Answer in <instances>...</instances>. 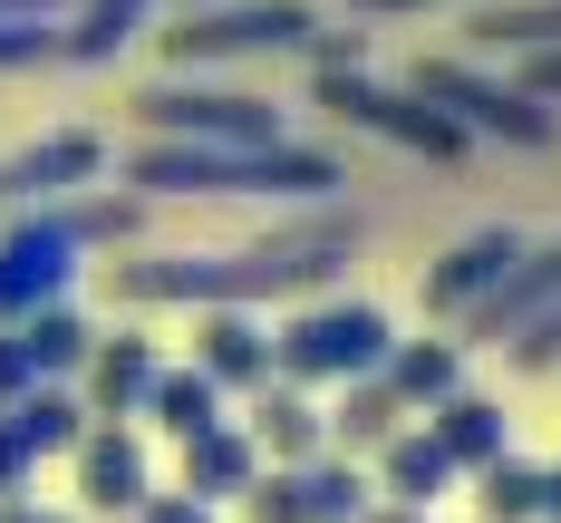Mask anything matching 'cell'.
<instances>
[{
  "label": "cell",
  "mask_w": 561,
  "mask_h": 523,
  "mask_svg": "<svg viewBox=\"0 0 561 523\" xmlns=\"http://www.w3.org/2000/svg\"><path fill=\"white\" fill-rule=\"evenodd\" d=\"M348 242L358 224H320L300 232H272V242H242V252H146V262H116V291L126 300H252V310H272V300H300V291H320L348 262Z\"/></svg>",
  "instance_id": "cell-1"
},
{
  "label": "cell",
  "mask_w": 561,
  "mask_h": 523,
  "mask_svg": "<svg viewBox=\"0 0 561 523\" xmlns=\"http://www.w3.org/2000/svg\"><path fill=\"white\" fill-rule=\"evenodd\" d=\"M126 184L156 204V194H272V204H320V194H339L348 174H339V156H320V146H290V136H272V146H184V136H156V146H136L126 156Z\"/></svg>",
  "instance_id": "cell-2"
},
{
  "label": "cell",
  "mask_w": 561,
  "mask_h": 523,
  "mask_svg": "<svg viewBox=\"0 0 561 523\" xmlns=\"http://www.w3.org/2000/svg\"><path fill=\"white\" fill-rule=\"evenodd\" d=\"M397 320L378 300H310V310H290L272 330V378L290 388H339V378H368L378 359H388Z\"/></svg>",
  "instance_id": "cell-3"
},
{
  "label": "cell",
  "mask_w": 561,
  "mask_h": 523,
  "mask_svg": "<svg viewBox=\"0 0 561 523\" xmlns=\"http://www.w3.org/2000/svg\"><path fill=\"white\" fill-rule=\"evenodd\" d=\"M320 20L300 0H194L165 30V49L184 68H214V58H310Z\"/></svg>",
  "instance_id": "cell-4"
},
{
  "label": "cell",
  "mask_w": 561,
  "mask_h": 523,
  "mask_svg": "<svg viewBox=\"0 0 561 523\" xmlns=\"http://www.w3.org/2000/svg\"><path fill=\"white\" fill-rule=\"evenodd\" d=\"M416 98H436V107L465 126V136H513V146H552V107L523 88V78H494V68H474V58H426L416 78H407Z\"/></svg>",
  "instance_id": "cell-5"
},
{
  "label": "cell",
  "mask_w": 561,
  "mask_h": 523,
  "mask_svg": "<svg viewBox=\"0 0 561 523\" xmlns=\"http://www.w3.org/2000/svg\"><path fill=\"white\" fill-rule=\"evenodd\" d=\"M78 272H88V242L58 224V204H10V224H0V330L39 300H68Z\"/></svg>",
  "instance_id": "cell-6"
},
{
  "label": "cell",
  "mask_w": 561,
  "mask_h": 523,
  "mask_svg": "<svg viewBox=\"0 0 561 523\" xmlns=\"http://www.w3.org/2000/svg\"><path fill=\"white\" fill-rule=\"evenodd\" d=\"M320 107H339L348 126L388 136V146H407V156H465V126H455L436 98H416V88H378L358 58H330V68H320Z\"/></svg>",
  "instance_id": "cell-7"
},
{
  "label": "cell",
  "mask_w": 561,
  "mask_h": 523,
  "mask_svg": "<svg viewBox=\"0 0 561 523\" xmlns=\"http://www.w3.org/2000/svg\"><path fill=\"white\" fill-rule=\"evenodd\" d=\"M136 116L156 126V136H184V146H272V136H290V116L272 107V98H252V88H146L136 98Z\"/></svg>",
  "instance_id": "cell-8"
},
{
  "label": "cell",
  "mask_w": 561,
  "mask_h": 523,
  "mask_svg": "<svg viewBox=\"0 0 561 523\" xmlns=\"http://www.w3.org/2000/svg\"><path fill=\"white\" fill-rule=\"evenodd\" d=\"M78 494H88V514H136L146 504V485H156V456H146V436H136V417H88L78 427Z\"/></svg>",
  "instance_id": "cell-9"
},
{
  "label": "cell",
  "mask_w": 561,
  "mask_h": 523,
  "mask_svg": "<svg viewBox=\"0 0 561 523\" xmlns=\"http://www.w3.org/2000/svg\"><path fill=\"white\" fill-rule=\"evenodd\" d=\"M194 368L224 388V398H252L272 378V320L252 300H204L194 310Z\"/></svg>",
  "instance_id": "cell-10"
},
{
  "label": "cell",
  "mask_w": 561,
  "mask_h": 523,
  "mask_svg": "<svg viewBox=\"0 0 561 523\" xmlns=\"http://www.w3.org/2000/svg\"><path fill=\"white\" fill-rule=\"evenodd\" d=\"M98 174H107V146L88 126H68V136H39V146H20L0 166V204H58V194H78Z\"/></svg>",
  "instance_id": "cell-11"
},
{
  "label": "cell",
  "mask_w": 561,
  "mask_h": 523,
  "mask_svg": "<svg viewBox=\"0 0 561 523\" xmlns=\"http://www.w3.org/2000/svg\"><path fill=\"white\" fill-rule=\"evenodd\" d=\"M552 300H561V242H542V252L523 242V252H513V272L484 291L465 320H474V340H494V349H504V340H523V330H533Z\"/></svg>",
  "instance_id": "cell-12"
},
{
  "label": "cell",
  "mask_w": 561,
  "mask_h": 523,
  "mask_svg": "<svg viewBox=\"0 0 561 523\" xmlns=\"http://www.w3.org/2000/svg\"><path fill=\"white\" fill-rule=\"evenodd\" d=\"M156 340L146 330H107V340H88V359H78V398H88V417H146V388H156Z\"/></svg>",
  "instance_id": "cell-13"
},
{
  "label": "cell",
  "mask_w": 561,
  "mask_h": 523,
  "mask_svg": "<svg viewBox=\"0 0 561 523\" xmlns=\"http://www.w3.org/2000/svg\"><path fill=\"white\" fill-rule=\"evenodd\" d=\"M513 252H523V232H513V224H484V232H465V242H455L446 262L426 272V310L465 320V310H474V300H484V291H494V282L513 272Z\"/></svg>",
  "instance_id": "cell-14"
},
{
  "label": "cell",
  "mask_w": 561,
  "mask_h": 523,
  "mask_svg": "<svg viewBox=\"0 0 561 523\" xmlns=\"http://www.w3.org/2000/svg\"><path fill=\"white\" fill-rule=\"evenodd\" d=\"M252 446H262V465H310L330 446V407H310V388H290V378H262L252 388Z\"/></svg>",
  "instance_id": "cell-15"
},
{
  "label": "cell",
  "mask_w": 561,
  "mask_h": 523,
  "mask_svg": "<svg viewBox=\"0 0 561 523\" xmlns=\"http://www.w3.org/2000/svg\"><path fill=\"white\" fill-rule=\"evenodd\" d=\"M378 494H388V504H416V514H436V504L455 494L446 436H436V427H397L388 446H378Z\"/></svg>",
  "instance_id": "cell-16"
},
{
  "label": "cell",
  "mask_w": 561,
  "mask_h": 523,
  "mask_svg": "<svg viewBox=\"0 0 561 523\" xmlns=\"http://www.w3.org/2000/svg\"><path fill=\"white\" fill-rule=\"evenodd\" d=\"M252 475H262V446H252V427L214 417L204 436H184V494H204V504H232Z\"/></svg>",
  "instance_id": "cell-17"
},
{
  "label": "cell",
  "mask_w": 561,
  "mask_h": 523,
  "mask_svg": "<svg viewBox=\"0 0 561 523\" xmlns=\"http://www.w3.org/2000/svg\"><path fill=\"white\" fill-rule=\"evenodd\" d=\"M397 427H407V398H397L378 368H368V378H339V407H330V446L339 456H378Z\"/></svg>",
  "instance_id": "cell-18"
},
{
  "label": "cell",
  "mask_w": 561,
  "mask_h": 523,
  "mask_svg": "<svg viewBox=\"0 0 561 523\" xmlns=\"http://www.w3.org/2000/svg\"><path fill=\"white\" fill-rule=\"evenodd\" d=\"M426 427L446 436V456H455V475H474V465H494L513 446V417L494 398H474V388H455V398H436L426 407Z\"/></svg>",
  "instance_id": "cell-19"
},
{
  "label": "cell",
  "mask_w": 561,
  "mask_h": 523,
  "mask_svg": "<svg viewBox=\"0 0 561 523\" xmlns=\"http://www.w3.org/2000/svg\"><path fill=\"white\" fill-rule=\"evenodd\" d=\"M378 378H388L397 398H407V417H416V407H436V398L465 388V340H388Z\"/></svg>",
  "instance_id": "cell-20"
},
{
  "label": "cell",
  "mask_w": 561,
  "mask_h": 523,
  "mask_svg": "<svg viewBox=\"0 0 561 523\" xmlns=\"http://www.w3.org/2000/svg\"><path fill=\"white\" fill-rule=\"evenodd\" d=\"M10 340H20V359H30V378H78V359H88L98 330H88L68 300H39V310L10 320Z\"/></svg>",
  "instance_id": "cell-21"
},
{
  "label": "cell",
  "mask_w": 561,
  "mask_h": 523,
  "mask_svg": "<svg viewBox=\"0 0 561 523\" xmlns=\"http://www.w3.org/2000/svg\"><path fill=\"white\" fill-rule=\"evenodd\" d=\"M0 417L20 427V446H30V456H68V446H78V427H88V398H78V388H58V378H30Z\"/></svg>",
  "instance_id": "cell-22"
},
{
  "label": "cell",
  "mask_w": 561,
  "mask_h": 523,
  "mask_svg": "<svg viewBox=\"0 0 561 523\" xmlns=\"http://www.w3.org/2000/svg\"><path fill=\"white\" fill-rule=\"evenodd\" d=\"M290 485H300V523H358L368 514V475H358V456H339V446H320L310 465H290Z\"/></svg>",
  "instance_id": "cell-23"
},
{
  "label": "cell",
  "mask_w": 561,
  "mask_h": 523,
  "mask_svg": "<svg viewBox=\"0 0 561 523\" xmlns=\"http://www.w3.org/2000/svg\"><path fill=\"white\" fill-rule=\"evenodd\" d=\"M146 417H156V436H204L214 417H224V388L204 378V368H156V388H146Z\"/></svg>",
  "instance_id": "cell-24"
},
{
  "label": "cell",
  "mask_w": 561,
  "mask_h": 523,
  "mask_svg": "<svg viewBox=\"0 0 561 523\" xmlns=\"http://www.w3.org/2000/svg\"><path fill=\"white\" fill-rule=\"evenodd\" d=\"M146 10H156V0H88L78 20H58V58H88V68L116 58L136 30H146Z\"/></svg>",
  "instance_id": "cell-25"
},
{
  "label": "cell",
  "mask_w": 561,
  "mask_h": 523,
  "mask_svg": "<svg viewBox=\"0 0 561 523\" xmlns=\"http://www.w3.org/2000/svg\"><path fill=\"white\" fill-rule=\"evenodd\" d=\"M474 514L484 523H542V465H523L513 446L494 465H474Z\"/></svg>",
  "instance_id": "cell-26"
},
{
  "label": "cell",
  "mask_w": 561,
  "mask_h": 523,
  "mask_svg": "<svg viewBox=\"0 0 561 523\" xmlns=\"http://www.w3.org/2000/svg\"><path fill=\"white\" fill-rule=\"evenodd\" d=\"M474 49H561V0H484Z\"/></svg>",
  "instance_id": "cell-27"
},
{
  "label": "cell",
  "mask_w": 561,
  "mask_h": 523,
  "mask_svg": "<svg viewBox=\"0 0 561 523\" xmlns=\"http://www.w3.org/2000/svg\"><path fill=\"white\" fill-rule=\"evenodd\" d=\"M58 224L98 252V242H126V232L146 224V194H88V204H68V194H58Z\"/></svg>",
  "instance_id": "cell-28"
},
{
  "label": "cell",
  "mask_w": 561,
  "mask_h": 523,
  "mask_svg": "<svg viewBox=\"0 0 561 523\" xmlns=\"http://www.w3.org/2000/svg\"><path fill=\"white\" fill-rule=\"evenodd\" d=\"M232 504H242V523H300V485H290V465H262Z\"/></svg>",
  "instance_id": "cell-29"
},
{
  "label": "cell",
  "mask_w": 561,
  "mask_h": 523,
  "mask_svg": "<svg viewBox=\"0 0 561 523\" xmlns=\"http://www.w3.org/2000/svg\"><path fill=\"white\" fill-rule=\"evenodd\" d=\"M30 58H58V10L49 20H0V68H30Z\"/></svg>",
  "instance_id": "cell-30"
},
{
  "label": "cell",
  "mask_w": 561,
  "mask_h": 523,
  "mask_svg": "<svg viewBox=\"0 0 561 523\" xmlns=\"http://www.w3.org/2000/svg\"><path fill=\"white\" fill-rule=\"evenodd\" d=\"M126 523H224V504H204V494H156V485H146V504Z\"/></svg>",
  "instance_id": "cell-31"
},
{
  "label": "cell",
  "mask_w": 561,
  "mask_h": 523,
  "mask_svg": "<svg viewBox=\"0 0 561 523\" xmlns=\"http://www.w3.org/2000/svg\"><path fill=\"white\" fill-rule=\"evenodd\" d=\"M30 475H39V456H30V446H20V427L0 417V494H20Z\"/></svg>",
  "instance_id": "cell-32"
},
{
  "label": "cell",
  "mask_w": 561,
  "mask_h": 523,
  "mask_svg": "<svg viewBox=\"0 0 561 523\" xmlns=\"http://www.w3.org/2000/svg\"><path fill=\"white\" fill-rule=\"evenodd\" d=\"M523 88H533L542 107H561V49H523Z\"/></svg>",
  "instance_id": "cell-33"
},
{
  "label": "cell",
  "mask_w": 561,
  "mask_h": 523,
  "mask_svg": "<svg viewBox=\"0 0 561 523\" xmlns=\"http://www.w3.org/2000/svg\"><path fill=\"white\" fill-rule=\"evenodd\" d=\"M20 388H30V359H20V340H10V330H0V407L20 398Z\"/></svg>",
  "instance_id": "cell-34"
},
{
  "label": "cell",
  "mask_w": 561,
  "mask_h": 523,
  "mask_svg": "<svg viewBox=\"0 0 561 523\" xmlns=\"http://www.w3.org/2000/svg\"><path fill=\"white\" fill-rule=\"evenodd\" d=\"M0 523H68V514H39L30 494H0Z\"/></svg>",
  "instance_id": "cell-35"
},
{
  "label": "cell",
  "mask_w": 561,
  "mask_h": 523,
  "mask_svg": "<svg viewBox=\"0 0 561 523\" xmlns=\"http://www.w3.org/2000/svg\"><path fill=\"white\" fill-rule=\"evenodd\" d=\"M358 523H426V514H416V504H378V494H368V514H358Z\"/></svg>",
  "instance_id": "cell-36"
},
{
  "label": "cell",
  "mask_w": 561,
  "mask_h": 523,
  "mask_svg": "<svg viewBox=\"0 0 561 523\" xmlns=\"http://www.w3.org/2000/svg\"><path fill=\"white\" fill-rule=\"evenodd\" d=\"M49 10H68V0H0V20H49Z\"/></svg>",
  "instance_id": "cell-37"
},
{
  "label": "cell",
  "mask_w": 561,
  "mask_h": 523,
  "mask_svg": "<svg viewBox=\"0 0 561 523\" xmlns=\"http://www.w3.org/2000/svg\"><path fill=\"white\" fill-rule=\"evenodd\" d=\"M542 523H561V465H542Z\"/></svg>",
  "instance_id": "cell-38"
},
{
  "label": "cell",
  "mask_w": 561,
  "mask_h": 523,
  "mask_svg": "<svg viewBox=\"0 0 561 523\" xmlns=\"http://www.w3.org/2000/svg\"><path fill=\"white\" fill-rule=\"evenodd\" d=\"M358 10H426V0H358Z\"/></svg>",
  "instance_id": "cell-39"
},
{
  "label": "cell",
  "mask_w": 561,
  "mask_h": 523,
  "mask_svg": "<svg viewBox=\"0 0 561 523\" xmlns=\"http://www.w3.org/2000/svg\"><path fill=\"white\" fill-rule=\"evenodd\" d=\"M184 10H194V0H184Z\"/></svg>",
  "instance_id": "cell-40"
}]
</instances>
